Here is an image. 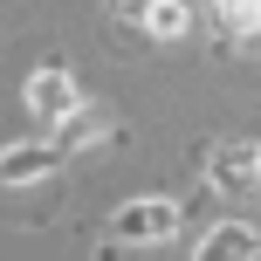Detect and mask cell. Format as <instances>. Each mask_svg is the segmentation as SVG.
<instances>
[{
  "label": "cell",
  "instance_id": "8992f818",
  "mask_svg": "<svg viewBox=\"0 0 261 261\" xmlns=\"http://www.w3.org/2000/svg\"><path fill=\"white\" fill-rule=\"evenodd\" d=\"M138 28H144V35H158V41H179L186 28H193V7H186V0H151Z\"/></svg>",
  "mask_w": 261,
  "mask_h": 261
},
{
  "label": "cell",
  "instance_id": "6da1fadb",
  "mask_svg": "<svg viewBox=\"0 0 261 261\" xmlns=\"http://www.w3.org/2000/svg\"><path fill=\"white\" fill-rule=\"evenodd\" d=\"M206 179H213V193H227V199L254 193L261 186V144H220L213 165H206Z\"/></svg>",
  "mask_w": 261,
  "mask_h": 261
},
{
  "label": "cell",
  "instance_id": "277c9868",
  "mask_svg": "<svg viewBox=\"0 0 261 261\" xmlns=\"http://www.w3.org/2000/svg\"><path fill=\"white\" fill-rule=\"evenodd\" d=\"M254 227H241V220H227V227H213L206 241H199V261H254Z\"/></svg>",
  "mask_w": 261,
  "mask_h": 261
},
{
  "label": "cell",
  "instance_id": "7a4b0ae2",
  "mask_svg": "<svg viewBox=\"0 0 261 261\" xmlns=\"http://www.w3.org/2000/svg\"><path fill=\"white\" fill-rule=\"evenodd\" d=\"M179 234V206L172 199H130L117 206V241H172Z\"/></svg>",
  "mask_w": 261,
  "mask_h": 261
},
{
  "label": "cell",
  "instance_id": "52a82bcc",
  "mask_svg": "<svg viewBox=\"0 0 261 261\" xmlns=\"http://www.w3.org/2000/svg\"><path fill=\"white\" fill-rule=\"evenodd\" d=\"M213 21L227 35H261V0H213Z\"/></svg>",
  "mask_w": 261,
  "mask_h": 261
},
{
  "label": "cell",
  "instance_id": "3957f363",
  "mask_svg": "<svg viewBox=\"0 0 261 261\" xmlns=\"http://www.w3.org/2000/svg\"><path fill=\"white\" fill-rule=\"evenodd\" d=\"M28 110H35L41 124H62L69 110H83V103H76V83H69L62 69H41V76H28Z\"/></svg>",
  "mask_w": 261,
  "mask_h": 261
},
{
  "label": "cell",
  "instance_id": "5b68a950",
  "mask_svg": "<svg viewBox=\"0 0 261 261\" xmlns=\"http://www.w3.org/2000/svg\"><path fill=\"white\" fill-rule=\"evenodd\" d=\"M48 165H55V144H14V151H0V186H28Z\"/></svg>",
  "mask_w": 261,
  "mask_h": 261
}]
</instances>
